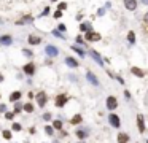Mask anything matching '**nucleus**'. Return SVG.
Here are the masks:
<instances>
[{
	"label": "nucleus",
	"instance_id": "40",
	"mask_svg": "<svg viewBox=\"0 0 148 143\" xmlns=\"http://www.w3.org/2000/svg\"><path fill=\"white\" fill-rule=\"evenodd\" d=\"M124 97H126L128 100H131V92H129V91H124Z\"/></svg>",
	"mask_w": 148,
	"mask_h": 143
},
{
	"label": "nucleus",
	"instance_id": "27",
	"mask_svg": "<svg viewBox=\"0 0 148 143\" xmlns=\"http://www.w3.org/2000/svg\"><path fill=\"white\" fill-rule=\"evenodd\" d=\"M45 134L48 137H54V129H53V126H45Z\"/></svg>",
	"mask_w": 148,
	"mask_h": 143
},
{
	"label": "nucleus",
	"instance_id": "12",
	"mask_svg": "<svg viewBox=\"0 0 148 143\" xmlns=\"http://www.w3.org/2000/svg\"><path fill=\"white\" fill-rule=\"evenodd\" d=\"M11 43H13L11 35H2V37H0V45H2V46H10Z\"/></svg>",
	"mask_w": 148,
	"mask_h": 143
},
{
	"label": "nucleus",
	"instance_id": "51",
	"mask_svg": "<svg viewBox=\"0 0 148 143\" xmlns=\"http://www.w3.org/2000/svg\"><path fill=\"white\" fill-rule=\"evenodd\" d=\"M0 99H2V95H0Z\"/></svg>",
	"mask_w": 148,
	"mask_h": 143
},
{
	"label": "nucleus",
	"instance_id": "14",
	"mask_svg": "<svg viewBox=\"0 0 148 143\" xmlns=\"http://www.w3.org/2000/svg\"><path fill=\"white\" fill-rule=\"evenodd\" d=\"M93 30V26H91V22H81L80 24V32H83V34H88V32Z\"/></svg>",
	"mask_w": 148,
	"mask_h": 143
},
{
	"label": "nucleus",
	"instance_id": "45",
	"mask_svg": "<svg viewBox=\"0 0 148 143\" xmlns=\"http://www.w3.org/2000/svg\"><path fill=\"white\" fill-rule=\"evenodd\" d=\"M29 132H30V134H35V132H37V129H35V127H30V129H29Z\"/></svg>",
	"mask_w": 148,
	"mask_h": 143
},
{
	"label": "nucleus",
	"instance_id": "10",
	"mask_svg": "<svg viewBox=\"0 0 148 143\" xmlns=\"http://www.w3.org/2000/svg\"><path fill=\"white\" fill-rule=\"evenodd\" d=\"M124 8L129 11L137 10V0H124Z\"/></svg>",
	"mask_w": 148,
	"mask_h": 143
},
{
	"label": "nucleus",
	"instance_id": "1",
	"mask_svg": "<svg viewBox=\"0 0 148 143\" xmlns=\"http://www.w3.org/2000/svg\"><path fill=\"white\" fill-rule=\"evenodd\" d=\"M35 100H37V105L40 108H45L46 107V102H48V95H46L45 91H38L35 94Z\"/></svg>",
	"mask_w": 148,
	"mask_h": 143
},
{
	"label": "nucleus",
	"instance_id": "41",
	"mask_svg": "<svg viewBox=\"0 0 148 143\" xmlns=\"http://www.w3.org/2000/svg\"><path fill=\"white\" fill-rule=\"evenodd\" d=\"M143 22H145V24H148V11L143 14Z\"/></svg>",
	"mask_w": 148,
	"mask_h": 143
},
{
	"label": "nucleus",
	"instance_id": "32",
	"mask_svg": "<svg viewBox=\"0 0 148 143\" xmlns=\"http://www.w3.org/2000/svg\"><path fill=\"white\" fill-rule=\"evenodd\" d=\"M22 54H24V56H27V57H34V53H32V51H29V49H22Z\"/></svg>",
	"mask_w": 148,
	"mask_h": 143
},
{
	"label": "nucleus",
	"instance_id": "29",
	"mask_svg": "<svg viewBox=\"0 0 148 143\" xmlns=\"http://www.w3.org/2000/svg\"><path fill=\"white\" fill-rule=\"evenodd\" d=\"M11 130H14V132H21V130H22V126H21L19 123H13V126H11Z\"/></svg>",
	"mask_w": 148,
	"mask_h": 143
},
{
	"label": "nucleus",
	"instance_id": "39",
	"mask_svg": "<svg viewBox=\"0 0 148 143\" xmlns=\"http://www.w3.org/2000/svg\"><path fill=\"white\" fill-rule=\"evenodd\" d=\"M43 119H45V121H51V113H45V115H43Z\"/></svg>",
	"mask_w": 148,
	"mask_h": 143
},
{
	"label": "nucleus",
	"instance_id": "46",
	"mask_svg": "<svg viewBox=\"0 0 148 143\" xmlns=\"http://www.w3.org/2000/svg\"><path fill=\"white\" fill-rule=\"evenodd\" d=\"M29 99H30V100H32V99H35V95H34V92H29Z\"/></svg>",
	"mask_w": 148,
	"mask_h": 143
},
{
	"label": "nucleus",
	"instance_id": "19",
	"mask_svg": "<svg viewBox=\"0 0 148 143\" xmlns=\"http://www.w3.org/2000/svg\"><path fill=\"white\" fill-rule=\"evenodd\" d=\"M66 64L69 65V67H72V68H76L78 67V61H75V57H66Z\"/></svg>",
	"mask_w": 148,
	"mask_h": 143
},
{
	"label": "nucleus",
	"instance_id": "23",
	"mask_svg": "<svg viewBox=\"0 0 148 143\" xmlns=\"http://www.w3.org/2000/svg\"><path fill=\"white\" fill-rule=\"evenodd\" d=\"M51 126H53V129H54V130H59V132H61V130H62V121H61V119H54Z\"/></svg>",
	"mask_w": 148,
	"mask_h": 143
},
{
	"label": "nucleus",
	"instance_id": "26",
	"mask_svg": "<svg viewBox=\"0 0 148 143\" xmlns=\"http://www.w3.org/2000/svg\"><path fill=\"white\" fill-rule=\"evenodd\" d=\"M22 107H24V103L16 102V103H14V110H13V113H14V115H18V113H21V111H22Z\"/></svg>",
	"mask_w": 148,
	"mask_h": 143
},
{
	"label": "nucleus",
	"instance_id": "11",
	"mask_svg": "<svg viewBox=\"0 0 148 143\" xmlns=\"http://www.w3.org/2000/svg\"><path fill=\"white\" fill-rule=\"evenodd\" d=\"M27 41H29V45H30V46H35V45H40L41 43V38L38 37V35H29L27 37Z\"/></svg>",
	"mask_w": 148,
	"mask_h": 143
},
{
	"label": "nucleus",
	"instance_id": "50",
	"mask_svg": "<svg viewBox=\"0 0 148 143\" xmlns=\"http://www.w3.org/2000/svg\"><path fill=\"white\" fill-rule=\"evenodd\" d=\"M80 143H84V142H80Z\"/></svg>",
	"mask_w": 148,
	"mask_h": 143
},
{
	"label": "nucleus",
	"instance_id": "35",
	"mask_svg": "<svg viewBox=\"0 0 148 143\" xmlns=\"http://www.w3.org/2000/svg\"><path fill=\"white\" fill-rule=\"evenodd\" d=\"M53 16H54V19H59V18L62 16V11H61V10H56V11H54V14H53Z\"/></svg>",
	"mask_w": 148,
	"mask_h": 143
},
{
	"label": "nucleus",
	"instance_id": "37",
	"mask_svg": "<svg viewBox=\"0 0 148 143\" xmlns=\"http://www.w3.org/2000/svg\"><path fill=\"white\" fill-rule=\"evenodd\" d=\"M0 113H7V105L5 103H0Z\"/></svg>",
	"mask_w": 148,
	"mask_h": 143
},
{
	"label": "nucleus",
	"instance_id": "21",
	"mask_svg": "<svg viewBox=\"0 0 148 143\" xmlns=\"http://www.w3.org/2000/svg\"><path fill=\"white\" fill-rule=\"evenodd\" d=\"M70 48H72V51H75L76 54H78V56H81V57H84V54H86V53H84V49H81V48H80V46H76V45H72Z\"/></svg>",
	"mask_w": 148,
	"mask_h": 143
},
{
	"label": "nucleus",
	"instance_id": "36",
	"mask_svg": "<svg viewBox=\"0 0 148 143\" xmlns=\"http://www.w3.org/2000/svg\"><path fill=\"white\" fill-rule=\"evenodd\" d=\"M5 118H7V119H13L14 118V113L13 111H7V113H5Z\"/></svg>",
	"mask_w": 148,
	"mask_h": 143
},
{
	"label": "nucleus",
	"instance_id": "13",
	"mask_svg": "<svg viewBox=\"0 0 148 143\" xmlns=\"http://www.w3.org/2000/svg\"><path fill=\"white\" fill-rule=\"evenodd\" d=\"M22 97V94H21V91H13L10 94V102H13V103H16V102H19V99Z\"/></svg>",
	"mask_w": 148,
	"mask_h": 143
},
{
	"label": "nucleus",
	"instance_id": "24",
	"mask_svg": "<svg viewBox=\"0 0 148 143\" xmlns=\"http://www.w3.org/2000/svg\"><path fill=\"white\" fill-rule=\"evenodd\" d=\"M128 41H129V45H135V32L134 30L128 32Z\"/></svg>",
	"mask_w": 148,
	"mask_h": 143
},
{
	"label": "nucleus",
	"instance_id": "44",
	"mask_svg": "<svg viewBox=\"0 0 148 143\" xmlns=\"http://www.w3.org/2000/svg\"><path fill=\"white\" fill-rule=\"evenodd\" d=\"M103 13H105V10H103V8H102V10H99V11H97V14H99V16H102Z\"/></svg>",
	"mask_w": 148,
	"mask_h": 143
},
{
	"label": "nucleus",
	"instance_id": "34",
	"mask_svg": "<svg viewBox=\"0 0 148 143\" xmlns=\"http://www.w3.org/2000/svg\"><path fill=\"white\" fill-rule=\"evenodd\" d=\"M67 8V3L66 2H61V3H59V7H57V10H61V11H64Z\"/></svg>",
	"mask_w": 148,
	"mask_h": 143
},
{
	"label": "nucleus",
	"instance_id": "6",
	"mask_svg": "<svg viewBox=\"0 0 148 143\" xmlns=\"http://www.w3.org/2000/svg\"><path fill=\"white\" fill-rule=\"evenodd\" d=\"M100 38H102V35L97 34V32H94V30L84 34V40H86V41H91V43H93V41H99Z\"/></svg>",
	"mask_w": 148,
	"mask_h": 143
},
{
	"label": "nucleus",
	"instance_id": "47",
	"mask_svg": "<svg viewBox=\"0 0 148 143\" xmlns=\"http://www.w3.org/2000/svg\"><path fill=\"white\" fill-rule=\"evenodd\" d=\"M3 80H5V76L2 75V73H0V83H3Z\"/></svg>",
	"mask_w": 148,
	"mask_h": 143
},
{
	"label": "nucleus",
	"instance_id": "5",
	"mask_svg": "<svg viewBox=\"0 0 148 143\" xmlns=\"http://www.w3.org/2000/svg\"><path fill=\"white\" fill-rule=\"evenodd\" d=\"M105 105H107V110H116L118 107V100L115 95H108L107 100H105Z\"/></svg>",
	"mask_w": 148,
	"mask_h": 143
},
{
	"label": "nucleus",
	"instance_id": "25",
	"mask_svg": "<svg viewBox=\"0 0 148 143\" xmlns=\"http://www.w3.org/2000/svg\"><path fill=\"white\" fill-rule=\"evenodd\" d=\"M75 135L78 137L80 140H84V138L88 137V132H86V130H83V129H78V130L75 132Z\"/></svg>",
	"mask_w": 148,
	"mask_h": 143
},
{
	"label": "nucleus",
	"instance_id": "33",
	"mask_svg": "<svg viewBox=\"0 0 148 143\" xmlns=\"http://www.w3.org/2000/svg\"><path fill=\"white\" fill-rule=\"evenodd\" d=\"M76 43H78V45H84V37H83V35H78V37H76Z\"/></svg>",
	"mask_w": 148,
	"mask_h": 143
},
{
	"label": "nucleus",
	"instance_id": "7",
	"mask_svg": "<svg viewBox=\"0 0 148 143\" xmlns=\"http://www.w3.org/2000/svg\"><path fill=\"white\" fill-rule=\"evenodd\" d=\"M45 53H46V56H49V57H56V56H59V49H57V46H54V45H46Z\"/></svg>",
	"mask_w": 148,
	"mask_h": 143
},
{
	"label": "nucleus",
	"instance_id": "17",
	"mask_svg": "<svg viewBox=\"0 0 148 143\" xmlns=\"http://www.w3.org/2000/svg\"><path fill=\"white\" fill-rule=\"evenodd\" d=\"M81 123H83V116L81 115H75V116L70 118V124H72V126H78V124H81Z\"/></svg>",
	"mask_w": 148,
	"mask_h": 143
},
{
	"label": "nucleus",
	"instance_id": "31",
	"mask_svg": "<svg viewBox=\"0 0 148 143\" xmlns=\"http://www.w3.org/2000/svg\"><path fill=\"white\" fill-rule=\"evenodd\" d=\"M49 13H51V8H49V7H46L45 10L41 11V14H40V16H41V18H43V16H48Z\"/></svg>",
	"mask_w": 148,
	"mask_h": 143
},
{
	"label": "nucleus",
	"instance_id": "49",
	"mask_svg": "<svg viewBox=\"0 0 148 143\" xmlns=\"http://www.w3.org/2000/svg\"><path fill=\"white\" fill-rule=\"evenodd\" d=\"M49 2H57V0H49Z\"/></svg>",
	"mask_w": 148,
	"mask_h": 143
},
{
	"label": "nucleus",
	"instance_id": "42",
	"mask_svg": "<svg viewBox=\"0 0 148 143\" xmlns=\"http://www.w3.org/2000/svg\"><path fill=\"white\" fill-rule=\"evenodd\" d=\"M115 78H116V80H118V81H120V83H121V84H124V80H123V78H121V76H120V75H116V76H115Z\"/></svg>",
	"mask_w": 148,
	"mask_h": 143
},
{
	"label": "nucleus",
	"instance_id": "3",
	"mask_svg": "<svg viewBox=\"0 0 148 143\" xmlns=\"http://www.w3.org/2000/svg\"><path fill=\"white\" fill-rule=\"evenodd\" d=\"M35 70H37V67H35L34 62H27V64L22 67V72H24L27 76H34L35 75Z\"/></svg>",
	"mask_w": 148,
	"mask_h": 143
},
{
	"label": "nucleus",
	"instance_id": "15",
	"mask_svg": "<svg viewBox=\"0 0 148 143\" xmlns=\"http://www.w3.org/2000/svg\"><path fill=\"white\" fill-rule=\"evenodd\" d=\"M89 56H91V57H93V59H94V61H96L99 65H103V61H102V57H100L99 53H96L94 49H91V51H89Z\"/></svg>",
	"mask_w": 148,
	"mask_h": 143
},
{
	"label": "nucleus",
	"instance_id": "52",
	"mask_svg": "<svg viewBox=\"0 0 148 143\" xmlns=\"http://www.w3.org/2000/svg\"><path fill=\"white\" fill-rule=\"evenodd\" d=\"M147 143H148V140H147Z\"/></svg>",
	"mask_w": 148,
	"mask_h": 143
},
{
	"label": "nucleus",
	"instance_id": "16",
	"mask_svg": "<svg viewBox=\"0 0 148 143\" xmlns=\"http://www.w3.org/2000/svg\"><path fill=\"white\" fill-rule=\"evenodd\" d=\"M116 142L118 143H128L129 142V135L126 132H120V134H118V137H116Z\"/></svg>",
	"mask_w": 148,
	"mask_h": 143
},
{
	"label": "nucleus",
	"instance_id": "43",
	"mask_svg": "<svg viewBox=\"0 0 148 143\" xmlns=\"http://www.w3.org/2000/svg\"><path fill=\"white\" fill-rule=\"evenodd\" d=\"M67 135H69V134H67L66 130H61V137H62V138H66Z\"/></svg>",
	"mask_w": 148,
	"mask_h": 143
},
{
	"label": "nucleus",
	"instance_id": "30",
	"mask_svg": "<svg viewBox=\"0 0 148 143\" xmlns=\"http://www.w3.org/2000/svg\"><path fill=\"white\" fill-rule=\"evenodd\" d=\"M53 35H54V37H57V38H62V40L66 38V35H64V34H59L57 29H56V30H53Z\"/></svg>",
	"mask_w": 148,
	"mask_h": 143
},
{
	"label": "nucleus",
	"instance_id": "8",
	"mask_svg": "<svg viewBox=\"0 0 148 143\" xmlns=\"http://www.w3.org/2000/svg\"><path fill=\"white\" fill-rule=\"evenodd\" d=\"M137 129H139L140 134H143L145 129H147V127H145V118H143V115H140V113L137 115Z\"/></svg>",
	"mask_w": 148,
	"mask_h": 143
},
{
	"label": "nucleus",
	"instance_id": "2",
	"mask_svg": "<svg viewBox=\"0 0 148 143\" xmlns=\"http://www.w3.org/2000/svg\"><path fill=\"white\" fill-rule=\"evenodd\" d=\"M108 123H110L112 127H115V129H120L121 119H120V116H118V115H115V113H110V115H108Z\"/></svg>",
	"mask_w": 148,
	"mask_h": 143
},
{
	"label": "nucleus",
	"instance_id": "4",
	"mask_svg": "<svg viewBox=\"0 0 148 143\" xmlns=\"http://www.w3.org/2000/svg\"><path fill=\"white\" fill-rule=\"evenodd\" d=\"M67 102H69V95H67V94H59L57 97H56V100H54L56 107H59V108L66 107Z\"/></svg>",
	"mask_w": 148,
	"mask_h": 143
},
{
	"label": "nucleus",
	"instance_id": "20",
	"mask_svg": "<svg viewBox=\"0 0 148 143\" xmlns=\"http://www.w3.org/2000/svg\"><path fill=\"white\" fill-rule=\"evenodd\" d=\"M22 110H24L26 113H34L35 111V107H34V103H32V102H27V103H24Z\"/></svg>",
	"mask_w": 148,
	"mask_h": 143
},
{
	"label": "nucleus",
	"instance_id": "38",
	"mask_svg": "<svg viewBox=\"0 0 148 143\" xmlns=\"http://www.w3.org/2000/svg\"><path fill=\"white\" fill-rule=\"evenodd\" d=\"M57 30H59V32H66V30H67V27H66V26H64V24H59Z\"/></svg>",
	"mask_w": 148,
	"mask_h": 143
},
{
	"label": "nucleus",
	"instance_id": "9",
	"mask_svg": "<svg viewBox=\"0 0 148 143\" xmlns=\"http://www.w3.org/2000/svg\"><path fill=\"white\" fill-rule=\"evenodd\" d=\"M86 80H88V81H89L93 86H99V84H100V83H99V78L94 75L93 72H86Z\"/></svg>",
	"mask_w": 148,
	"mask_h": 143
},
{
	"label": "nucleus",
	"instance_id": "48",
	"mask_svg": "<svg viewBox=\"0 0 148 143\" xmlns=\"http://www.w3.org/2000/svg\"><path fill=\"white\" fill-rule=\"evenodd\" d=\"M142 2H143L145 5H148V0H142Z\"/></svg>",
	"mask_w": 148,
	"mask_h": 143
},
{
	"label": "nucleus",
	"instance_id": "22",
	"mask_svg": "<svg viewBox=\"0 0 148 143\" xmlns=\"http://www.w3.org/2000/svg\"><path fill=\"white\" fill-rule=\"evenodd\" d=\"M32 21H34V18H32V16H22L19 21H16V24H30Z\"/></svg>",
	"mask_w": 148,
	"mask_h": 143
},
{
	"label": "nucleus",
	"instance_id": "28",
	"mask_svg": "<svg viewBox=\"0 0 148 143\" xmlns=\"http://www.w3.org/2000/svg\"><path fill=\"white\" fill-rule=\"evenodd\" d=\"M2 137H3L5 140H10L11 137H13V134H11V130L5 129V130H2Z\"/></svg>",
	"mask_w": 148,
	"mask_h": 143
},
{
	"label": "nucleus",
	"instance_id": "18",
	"mask_svg": "<svg viewBox=\"0 0 148 143\" xmlns=\"http://www.w3.org/2000/svg\"><path fill=\"white\" fill-rule=\"evenodd\" d=\"M131 73H132V75H135V76H139V78H143V76H145V72L142 70V68H139V67H132Z\"/></svg>",
	"mask_w": 148,
	"mask_h": 143
}]
</instances>
